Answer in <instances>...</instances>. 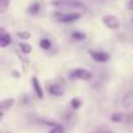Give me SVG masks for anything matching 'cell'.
Here are the masks:
<instances>
[{"label":"cell","mask_w":133,"mask_h":133,"mask_svg":"<svg viewBox=\"0 0 133 133\" xmlns=\"http://www.w3.org/2000/svg\"><path fill=\"white\" fill-rule=\"evenodd\" d=\"M52 5L57 8H71V9H85V4L80 0H54Z\"/></svg>","instance_id":"1"},{"label":"cell","mask_w":133,"mask_h":133,"mask_svg":"<svg viewBox=\"0 0 133 133\" xmlns=\"http://www.w3.org/2000/svg\"><path fill=\"white\" fill-rule=\"evenodd\" d=\"M68 77H69L71 81H76V80L89 81V80L93 78V73L89 69H85V68H75V69L71 71Z\"/></svg>","instance_id":"2"},{"label":"cell","mask_w":133,"mask_h":133,"mask_svg":"<svg viewBox=\"0 0 133 133\" xmlns=\"http://www.w3.org/2000/svg\"><path fill=\"white\" fill-rule=\"evenodd\" d=\"M81 13L80 12H71V13H61V12H56L55 17L59 22L63 24H71V22H76L77 20L81 18Z\"/></svg>","instance_id":"3"},{"label":"cell","mask_w":133,"mask_h":133,"mask_svg":"<svg viewBox=\"0 0 133 133\" xmlns=\"http://www.w3.org/2000/svg\"><path fill=\"white\" fill-rule=\"evenodd\" d=\"M102 22L110 30H117L120 28V20L116 16H114V15H106V16H103L102 17Z\"/></svg>","instance_id":"4"},{"label":"cell","mask_w":133,"mask_h":133,"mask_svg":"<svg viewBox=\"0 0 133 133\" xmlns=\"http://www.w3.org/2000/svg\"><path fill=\"white\" fill-rule=\"evenodd\" d=\"M89 55L97 63H107L110 60V54L104 52V51H94V50H91V51H89Z\"/></svg>","instance_id":"5"},{"label":"cell","mask_w":133,"mask_h":133,"mask_svg":"<svg viewBox=\"0 0 133 133\" xmlns=\"http://www.w3.org/2000/svg\"><path fill=\"white\" fill-rule=\"evenodd\" d=\"M31 86H33L34 93L37 94V97H38L39 99H43V98H44V93H43L42 85H41V82H39V80H38L37 76H33V77H31Z\"/></svg>","instance_id":"6"},{"label":"cell","mask_w":133,"mask_h":133,"mask_svg":"<svg viewBox=\"0 0 133 133\" xmlns=\"http://www.w3.org/2000/svg\"><path fill=\"white\" fill-rule=\"evenodd\" d=\"M48 93L55 97H61L64 94V89L59 84H48Z\"/></svg>","instance_id":"7"},{"label":"cell","mask_w":133,"mask_h":133,"mask_svg":"<svg viewBox=\"0 0 133 133\" xmlns=\"http://www.w3.org/2000/svg\"><path fill=\"white\" fill-rule=\"evenodd\" d=\"M12 43V37L11 34H8L5 30H2V35H0V47L5 48Z\"/></svg>","instance_id":"8"},{"label":"cell","mask_w":133,"mask_h":133,"mask_svg":"<svg viewBox=\"0 0 133 133\" xmlns=\"http://www.w3.org/2000/svg\"><path fill=\"white\" fill-rule=\"evenodd\" d=\"M15 98H7V99H3L2 102H0V108H2V111H5L8 108H11L13 104H15Z\"/></svg>","instance_id":"9"},{"label":"cell","mask_w":133,"mask_h":133,"mask_svg":"<svg viewBox=\"0 0 133 133\" xmlns=\"http://www.w3.org/2000/svg\"><path fill=\"white\" fill-rule=\"evenodd\" d=\"M133 104V91L130 90V91H128L124 97H123V106L124 107H130Z\"/></svg>","instance_id":"10"},{"label":"cell","mask_w":133,"mask_h":133,"mask_svg":"<svg viewBox=\"0 0 133 133\" xmlns=\"http://www.w3.org/2000/svg\"><path fill=\"white\" fill-rule=\"evenodd\" d=\"M39 11H41V4H39V2L31 3V4L29 5V8H28V13H29V15H37Z\"/></svg>","instance_id":"11"},{"label":"cell","mask_w":133,"mask_h":133,"mask_svg":"<svg viewBox=\"0 0 133 133\" xmlns=\"http://www.w3.org/2000/svg\"><path fill=\"white\" fill-rule=\"evenodd\" d=\"M39 46H41V48H43V50H50L51 46H52V43H51L50 39H47V38H42V39L39 41Z\"/></svg>","instance_id":"12"},{"label":"cell","mask_w":133,"mask_h":133,"mask_svg":"<svg viewBox=\"0 0 133 133\" xmlns=\"http://www.w3.org/2000/svg\"><path fill=\"white\" fill-rule=\"evenodd\" d=\"M72 38H73L75 41H84V39L86 38V35H85L82 31H73V33H72Z\"/></svg>","instance_id":"13"},{"label":"cell","mask_w":133,"mask_h":133,"mask_svg":"<svg viewBox=\"0 0 133 133\" xmlns=\"http://www.w3.org/2000/svg\"><path fill=\"white\" fill-rule=\"evenodd\" d=\"M64 132H65V129H64V127L60 125V124H55V125L51 128V130H50V133H64Z\"/></svg>","instance_id":"14"},{"label":"cell","mask_w":133,"mask_h":133,"mask_svg":"<svg viewBox=\"0 0 133 133\" xmlns=\"http://www.w3.org/2000/svg\"><path fill=\"white\" fill-rule=\"evenodd\" d=\"M20 48H21V51L24 54H30L31 52V46L28 44V43H25V42H21L20 43Z\"/></svg>","instance_id":"15"},{"label":"cell","mask_w":133,"mask_h":133,"mask_svg":"<svg viewBox=\"0 0 133 133\" xmlns=\"http://www.w3.org/2000/svg\"><path fill=\"white\" fill-rule=\"evenodd\" d=\"M17 37H18L21 41H26V39H29V38L31 37V34H30L29 31H18V33H17Z\"/></svg>","instance_id":"16"},{"label":"cell","mask_w":133,"mask_h":133,"mask_svg":"<svg viewBox=\"0 0 133 133\" xmlns=\"http://www.w3.org/2000/svg\"><path fill=\"white\" fill-rule=\"evenodd\" d=\"M121 120H123V115L121 114H114L111 116V121H114V123H120Z\"/></svg>","instance_id":"17"},{"label":"cell","mask_w":133,"mask_h":133,"mask_svg":"<svg viewBox=\"0 0 133 133\" xmlns=\"http://www.w3.org/2000/svg\"><path fill=\"white\" fill-rule=\"evenodd\" d=\"M71 104H72V108H80L81 101H80L78 98H73V99L71 101Z\"/></svg>","instance_id":"18"},{"label":"cell","mask_w":133,"mask_h":133,"mask_svg":"<svg viewBox=\"0 0 133 133\" xmlns=\"http://www.w3.org/2000/svg\"><path fill=\"white\" fill-rule=\"evenodd\" d=\"M9 4V0H0V7H2V11H4Z\"/></svg>","instance_id":"19"},{"label":"cell","mask_w":133,"mask_h":133,"mask_svg":"<svg viewBox=\"0 0 133 133\" xmlns=\"http://www.w3.org/2000/svg\"><path fill=\"white\" fill-rule=\"evenodd\" d=\"M128 8H129L130 11H133V0H130V2L128 3Z\"/></svg>","instance_id":"20"},{"label":"cell","mask_w":133,"mask_h":133,"mask_svg":"<svg viewBox=\"0 0 133 133\" xmlns=\"http://www.w3.org/2000/svg\"><path fill=\"white\" fill-rule=\"evenodd\" d=\"M13 76H15V77H18V73H17L16 71H13Z\"/></svg>","instance_id":"21"},{"label":"cell","mask_w":133,"mask_h":133,"mask_svg":"<svg viewBox=\"0 0 133 133\" xmlns=\"http://www.w3.org/2000/svg\"><path fill=\"white\" fill-rule=\"evenodd\" d=\"M132 21H133V20H132Z\"/></svg>","instance_id":"22"},{"label":"cell","mask_w":133,"mask_h":133,"mask_svg":"<svg viewBox=\"0 0 133 133\" xmlns=\"http://www.w3.org/2000/svg\"><path fill=\"white\" fill-rule=\"evenodd\" d=\"M108 133H110V132H108Z\"/></svg>","instance_id":"23"}]
</instances>
